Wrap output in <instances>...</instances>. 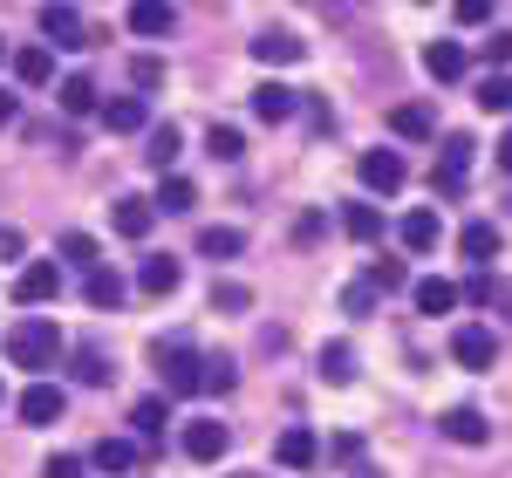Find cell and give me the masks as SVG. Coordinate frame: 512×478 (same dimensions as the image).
Returning a JSON list of instances; mask_svg holds the SVG:
<instances>
[{"label":"cell","instance_id":"1","mask_svg":"<svg viewBox=\"0 0 512 478\" xmlns=\"http://www.w3.org/2000/svg\"><path fill=\"white\" fill-rule=\"evenodd\" d=\"M55 356H62V335H55V321H14V328H7V362H14V369H28V376H35V369H55Z\"/></svg>","mask_w":512,"mask_h":478},{"label":"cell","instance_id":"2","mask_svg":"<svg viewBox=\"0 0 512 478\" xmlns=\"http://www.w3.org/2000/svg\"><path fill=\"white\" fill-rule=\"evenodd\" d=\"M158 369H164V390H171V397H198V390H205V362H198V349H185V342H164Z\"/></svg>","mask_w":512,"mask_h":478},{"label":"cell","instance_id":"3","mask_svg":"<svg viewBox=\"0 0 512 478\" xmlns=\"http://www.w3.org/2000/svg\"><path fill=\"white\" fill-rule=\"evenodd\" d=\"M41 35L55 41V48H89V28H82V14L76 7H69V0H48V7H41Z\"/></svg>","mask_w":512,"mask_h":478},{"label":"cell","instance_id":"4","mask_svg":"<svg viewBox=\"0 0 512 478\" xmlns=\"http://www.w3.org/2000/svg\"><path fill=\"white\" fill-rule=\"evenodd\" d=\"M499 356V335L485 328V321H465L458 335H451V362H465V369H492Z\"/></svg>","mask_w":512,"mask_h":478},{"label":"cell","instance_id":"5","mask_svg":"<svg viewBox=\"0 0 512 478\" xmlns=\"http://www.w3.org/2000/svg\"><path fill=\"white\" fill-rule=\"evenodd\" d=\"M465 171H472V137H444V158H437L431 185L444 199H458V192H465Z\"/></svg>","mask_w":512,"mask_h":478},{"label":"cell","instance_id":"6","mask_svg":"<svg viewBox=\"0 0 512 478\" xmlns=\"http://www.w3.org/2000/svg\"><path fill=\"white\" fill-rule=\"evenodd\" d=\"M403 178H410V164H403V151H362V185L369 192H403Z\"/></svg>","mask_w":512,"mask_h":478},{"label":"cell","instance_id":"7","mask_svg":"<svg viewBox=\"0 0 512 478\" xmlns=\"http://www.w3.org/2000/svg\"><path fill=\"white\" fill-rule=\"evenodd\" d=\"M226 451H233V431H226L219 417H198V424H185V458L212 465V458H226Z\"/></svg>","mask_w":512,"mask_h":478},{"label":"cell","instance_id":"8","mask_svg":"<svg viewBox=\"0 0 512 478\" xmlns=\"http://www.w3.org/2000/svg\"><path fill=\"white\" fill-rule=\"evenodd\" d=\"M55 287H62V267L55 260H35V267L14 274V301L21 308H41V301H55Z\"/></svg>","mask_w":512,"mask_h":478},{"label":"cell","instance_id":"9","mask_svg":"<svg viewBox=\"0 0 512 478\" xmlns=\"http://www.w3.org/2000/svg\"><path fill=\"white\" fill-rule=\"evenodd\" d=\"M390 130L403 137V144H431V137H437V110H431V103H396Z\"/></svg>","mask_w":512,"mask_h":478},{"label":"cell","instance_id":"10","mask_svg":"<svg viewBox=\"0 0 512 478\" xmlns=\"http://www.w3.org/2000/svg\"><path fill=\"white\" fill-rule=\"evenodd\" d=\"M62 403H69V397H62V383H41V376H35V383L21 390V424H55Z\"/></svg>","mask_w":512,"mask_h":478},{"label":"cell","instance_id":"11","mask_svg":"<svg viewBox=\"0 0 512 478\" xmlns=\"http://www.w3.org/2000/svg\"><path fill=\"white\" fill-rule=\"evenodd\" d=\"M424 69H431V82H465L472 55H465V41H431L424 48Z\"/></svg>","mask_w":512,"mask_h":478},{"label":"cell","instance_id":"12","mask_svg":"<svg viewBox=\"0 0 512 478\" xmlns=\"http://www.w3.org/2000/svg\"><path fill=\"white\" fill-rule=\"evenodd\" d=\"M274 458L287 465V472H315V458H321V444H315V431H280V444H274Z\"/></svg>","mask_w":512,"mask_h":478},{"label":"cell","instance_id":"13","mask_svg":"<svg viewBox=\"0 0 512 478\" xmlns=\"http://www.w3.org/2000/svg\"><path fill=\"white\" fill-rule=\"evenodd\" d=\"M451 444H485L492 438V424H485V410H472V403H458V410H444V424H437Z\"/></svg>","mask_w":512,"mask_h":478},{"label":"cell","instance_id":"14","mask_svg":"<svg viewBox=\"0 0 512 478\" xmlns=\"http://www.w3.org/2000/svg\"><path fill=\"white\" fill-rule=\"evenodd\" d=\"M253 55H260L267 69H287V62H301V55H308V41L287 35V28H267V35L253 41Z\"/></svg>","mask_w":512,"mask_h":478},{"label":"cell","instance_id":"15","mask_svg":"<svg viewBox=\"0 0 512 478\" xmlns=\"http://www.w3.org/2000/svg\"><path fill=\"white\" fill-rule=\"evenodd\" d=\"M110 226H117L123 239H144L151 226H158V205H151V199H117V205H110Z\"/></svg>","mask_w":512,"mask_h":478},{"label":"cell","instance_id":"16","mask_svg":"<svg viewBox=\"0 0 512 478\" xmlns=\"http://www.w3.org/2000/svg\"><path fill=\"white\" fill-rule=\"evenodd\" d=\"M396 233H403V246H410V253H431L437 239H444V226H437L431 205H417V212H403V226H396Z\"/></svg>","mask_w":512,"mask_h":478},{"label":"cell","instance_id":"17","mask_svg":"<svg viewBox=\"0 0 512 478\" xmlns=\"http://www.w3.org/2000/svg\"><path fill=\"white\" fill-rule=\"evenodd\" d=\"M458 253H465V260H478V267H485V260H499V226H492V219H465Z\"/></svg>","mask_w":512,"mask_h":478},{"label":"cell","instance_id":"18","mask_svg":"<svg viewBox=\"0 0 512 478\" xmlns=\"http://www.w3.org/2000/svg\"><path fill=\"white\" fill-rule=\"evenodd\" d=\"M123 21H130V35H171V21H178V14H171V0H130V14H123Z\"/></svg>","mask_w":512,"mask_h":478},{"label":"cell","instance_id":"19","mask_svg":"<svg viewBox=\"0 0 512 478\" xmlns=\"http://www.w3.org/2000/svg\"><path fill=\"white\" fill-rule=\"evenodd\" d=\"M253 117L260 123H287L294 117V89H287V82H260V89H253Z\"/></svg>","mask_w":512,"mask_h":478},{"label":"cell","instance_id":"20","mask_svg":"<svg viewBox=\"0 0 512 478\" xmlns=\"http://www.w3.org/2000/svg\"><path fill=\"white\" fill-rule=\"evenodd\" d=\"M123 294H130V287H123V274L110 267V260H103L96 274H82V301H96V308H117Z\"/></svg>","mask_w":512,"mask_h":478},{"label":"cell","instance_id":"21","mask_svg":"<svg viewBox=\"0 0 512 478\" xmlns=\"http://www.w3.org/2000/svg\"><path fill=\"white\" fill-rule=\"evenodd\" d=\"M89 465H96V472H110V478L137 472V444H130V438H103L96 451H89Z\"/></svg>","mask_w":512,"mask_h":478},{"label":"cell","instance_id":"22","mask_svg":"<svg viewBox=\"0 0 512 478\" xmlns=\"http://www.w3.org/2000/svg\"><path fill=\"white\" fill-rule=\"evenodd\" d=\"M178 151H185V137H178V123H151V151H144V164L171 178V164H178Z\"/></svg>","mask_w":512,"mask_h":478},{"label":"cell","instance_id":"23","mask_svg":"<svg viewBox=\"0 0 512 478\" xmlns=\"http://www.w3.org/2000/svg\"><path fill=\"white\" fill-rule=\"evenodd\" d=\"M198 253L205 260H239L246 253V233L239 226H198Z\"/></svg>","mask_w":512,"mask_h":478},{"label":"cell","instance_id":"24","mask_svg":"<svg viewBox=\"0 0 512 478\" xmlns=\"http://www.w3.org/2000/svg\"><path fill=\"white\" fill-rule=\"evenodd\" d=\"M451 308H458V280H437V274L417 280V315H451Z\"/></svg>","mask_w":512,"mask_h":478},{"label":"cell","instance_id":"25","mask_svg":"<svg viewBox=\"0 0 512 478\" xmlns=\"http://www.w3.org/2000/svg\"><path fill=\"white\" fill-rule=\"evenodd\" d=\"M103 130H117V137L144 130V96H110L103 103Z\"/></svg>","mask_w":512,"mask_h":478},{"label":"cell","instance_id":"26","mask_svg":"<svg viewBox=\"0 0 512 478\" xmlns=\"http://www.w3.org/2000/svg\"><path fill=\"white\" fill-rule=\"evenodd\" d=\"M137 287H144V294H171V287H178V260H171V253H144Z\"/></svg>","mask_w":512,"mask_h":478},{"label":"cell","instance_id":"27","mask_svg":"<svg viewBox=\"0 0 512 478\" xmlns=\"http://www.w3.org/2000/svg\"><path fill=\"white\" fill-rule=\"evenodd\" d=\"M130 424H137V438H144V444H158V438H164V424H171V403H164V397H137Z\"/></svg>","mask_w":512,"mask_h":478},{"label":"cell","instance_id":"28","mask_svg":"<svg viewBox=\"0 0 512 478\" xmlns=\"http://www.w3.org/2000/svg\"><path fill=\"white\" fill-rule=\"evenodd\" d=\"M62 110H69V117H103L96 82H89V76H69V82H62Z\"/></svg>","mask_w":512,"mask_h":478},{"label":"cell","instance_id":"29","mask_svg":"<svg viewBox=\"0 0 512 478\" xmlns=\"http://www.w3.org/2000/svg\"><path fill=\"white\" fill-rule=\"evenodd\" d=\"M69 376H76V383H89V390H110V376H117V369H110V356H103V349H76Z\"/></svg>","mask_w":512,"mask_h":478},{"label":"cell","instance_id":"30","mask_svg":"<svg viewBox=\"0 0 512 478\" xmlns=\"http://www.w3.org/2000/svg\"><path fill=\"white\" fill-rule=\"evenodd\" d=\"M14 76L28 82V89L55 82V55H48V48H14Z\"/></svg>","mask_w":512,"mask_h":478},{"label":"cell","instance_id":"31","mask_svg":"<svg viewBox=\"0 0 512 478\" xmlns=\"http://www.w3.org/2000/svg\"><path fill=\"white\" fill-rule=\"evenodd\" d=\"M342 226H349V239H362V246H369V239H383V233H390V219H383L376 205H349V212H342Z\"/></svg>","mask_w":512,"mask_h":478},{"label":"cell","instance_id":"32","mask_svg":"<svg viewBox=\"0 0 512 478\" xmlns=\"http://www.w3.org/2000/svg\"><path fill=\"white\" fill-rule=\"evenodd\" d=\"M478 103H485L492 117H512V69H492V76L478 82Z\"/></svg>","mask_w":512,"mask_h":478},{"label":"cell","instance_id":"33","mask_svg":"<svg viewBox=\"0 0 512 478\" xmlns=\"http://www.w3.org/2000/svg\"><path fill=\"white\" fill-rule=\"evenodd\" d=\"M239 390V362L233 356H205V397H233Z\"/></svg>","mask_w":512,"mask_h":478},{"label":"cell","instance_id":"34","mask_svg":"<svg viewBox=\"0 0 512 478\" xmlns=\"http://www.w3.org/2000/svg\"><path fill=\"white\" fill-rule=\"evenodd\" d=\"M349 376H355V349H349V342H328V349H321V383L342 390Z\"/></svg>","mask_w":512,"mask_h":478},{"label":"cell","instance_id":"35","mask_svg":"<svg viewBox=\"0 0 512 478\" xmlns=\"http://www.w3.org/2000/svg\"><path fill=\"white\" fill-rule=\"evenodd\" d=\"M205 151H212L219 164H239V158H246V137H239L233 123H212V137H205Z\"/></svg>","mask_w":512,"mask_h":478},{"label":"cell","instance_id":"36","mask_svg":"<svg viewBox=\"0 0 512 478\" xmlns=\"http://www.w3.org/2000/svg\"><path fill=\"white\" fill-rule=\"evenodd\" d=\"M62 260H76L82 274H96V267H103V246L89 233H62Z\"/></svg>","mask_w":512,"mask_h":478},{"label":"cell","instance_id":"37","mask_svg":"<svg viewBox=\"0 0 512 478\" xmlns=\"http://www.w3.org/2000/svg\"><path fill=\"white\" fill-rule=\"evenodd\" d=\"M192 199H198L192 178H178V171H171V178L158 185V199H151V205H158V212H192Z\"/></svg>","mask_w":512,"mask_h":478},{"label":"cell","instance_id":"38","mask_svg":"<svg viewBox=\"0 0 512 478\" xmlns=\"http://www.w3.org/2000/svg\"><path fill=\"white\" fill-rule=\"evenodd\" d=\"M212 308H219V315H246V308H253V287H239V280H219V287H212Z\"/></svg>","mask_w":512,"mask_h":478},{"label":"cell","instance_id":"39","mask_svg":"<svg viewBox=\"0 0 512 478\" xmlns=\"http://www.w3.org/2000/svg\"><path fill=\"white\" fill-rule=\"evenodd\" d=\"M499 294H506V287H499L492 274H472V280H458V301H472V308H492Z\"/></svg>","mask_w":512,"mask_h":478},{"label":"cell","instance_id":"40","mask_svg":"<svg viewBox=\"0 0 512 478\" xmlns=\"http://www.w3.org/2000/svg\"><path fill=\"white\" fill-rule=\"evenodd\" d=\"M403 280H410V267H403V260H376V267H369V287H376V294H396Z\"/></svg>","mask_w":512,"mask_h":478},{"label":"cell","instance_id":"41","mask_svg":"<svg viewBox=\"0 0 512 478\" xmlns=\"http://www.w3.org/2000/svg\"><path fill=\"white\" fill-rule=\"evenodd\" d=\"M376 301H383V294H376L369 280H349V287H342V308H349V315H376Z\"/></svg>","mask_w":512,"mask_h":478},{"label":"cell","instance_id":"42","mask_svg":"<svg viewBox=\"0 0 512 478\" xmlns=\"http://www.w3.org/2000/svg\"><path fill=\"white\" fill-rule=\"evenodd\" d=\"M130 82H137V89H158L164 62H158V55H130Z\"/></svg>","mask_w":512,"mask_h":478},{"label":"cell","instance_id":"43","mask_svg":"<svg viewBox=\"0 0 512 478\" xmlns=\"http://www.w3.org/2000/svg\"><path fill=\"white\" fill-rule=\"evenodd\" d=\"M321 239H328V219L321 212H301L294 219V246H321Z\"/></svg>","mask_w":512,"mask_h":478},{"label":"cell","instance_id":"44","mask_svg":"<svg viewBox=\"0 0 512 478\" xmlns=\"http://www.w3.org/2000/svg\"><path fill=\"white\" fill-rule=\"evenodd\" d=\"M41 478H89V465H82L76 451H55V458H48V472Z\"/></svg>","mask_w":512,"mask_h":478},{"label":"cell","instance_id":"45","mask_svg":"<svg viewBox=\"0 0 512 478\" xmlns=\"http://www.w3.org/2000/svg\"><path fill=\"white\" fill-rule=\"evenodd\" d=\"M451 7H458L465 28H485V21H492V0H451Z\"/></svg>","mask_w":512,"mask_h":478},{"label":"cell","instance_id":"46","mask_svg":"<svg viewBox=\"0 0 512 478\" xmlns=\"http://www.w3.org/2000/svg\"><path fill=\"white\" fill-rule=\"evenodd\" d=\"M328 458H335V465H355V458H362V438H355V431H342V438L328 444Z\"/></svg>","mask_w":512,"mask_h":478},{"label":"cell","instance_id":"47","mask_svg":"<svg viewBox=\"0 0 512 478\" xmlns=\"http://www.w3.org/2000/svg\"><path fill=\"white\" fill-rule=\"evenodd\" d=\"M485 55H492L499 69H512V35H492V41H485Z\"/></svg>","mask_w":512,"mask_h":478},{"label":"cell","instance_id":"48","mask_svg":"<svg viewBox=\"0 0 512 478\" xmlns=\"http://www.w3.org/2000/svg\"><path fill=\"white\" fill-rule=\"evenodd\" d=\"M499 171H506V178H512V130H506V137H499Z\"/></svg>","mask_w":512,"mask_h":478},{"label":"cell","instance_id":"49","mask_svg":"<svg viewBox=\"0 0 512 478\" xmlns=\"http://www.w3.org/2000/svg\"><path fill=\"white\" fill-rule=\"evenodd\" d=\"M14 123V89H0V130Z\"/></svg>","mask_w":512,"mask_h":478},{"label":"cell","instance_id":"50","mask_svg":"<svg viewBox=\"0 0 512 478\" xmlns=\"http://www.w3.org/2000/svg\"><path fill=\"white\" fill-rule=\"evenodd\" d=\"M0 62H7V41H0Z\"/></svg>","mask_w":512,"mask_h":478},{"label":"cell","instance_id":"51","mask_svg":"<svg viewBox=\"0 0 512 478\" xmlns=\"http://www.w3.org/2000/svg\"><path fill=\"white\" fill-rule=\"evenodd\" d=\"M0 403H7V383H0Z\"/></svg>","mask_w":512,"mask_h":478},{"label":"cell","instance_id":"52","mask_svg":"<svg viewBox=\"0 0 512 478\" xmlns=\"http://www.w3.org/2000/svg\"><path fill=\"white\" fill-rule=\"evenodd\" d=\"M417 7H424V0H417Z\"/></svg>","mask_w":512,"mask_h":478}]
</instances>
